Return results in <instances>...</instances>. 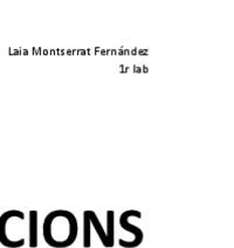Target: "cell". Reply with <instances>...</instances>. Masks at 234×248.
<instances>
[{"mask_svg":"<svg viewBox=\"0 0 234 248\" xmlns=\"http://www.w3.org/2000/svg\"><path fill=\"white\" fill-rule=\"evenodd\" d=\"M78 234V219L70 211L56 210L46 216L42 225V235L48 246L67 248L74 245Z\"/></svg>","mask_w":234,"mask_h":248,"instance_id":"cell-1","label":"cell"},{"mask_svg":"<svg viewBox=\"0 0 234 248\" xmlns=\"http://www.w3.org/2000/svg\"><path fill=\"white\" fill-rule=\"evenodd\" d=\"M131 217H136L137 219L142 218V213L137 210H128L124 211V212L120 216V226L123 228L124 231H128L134 235V240L131 241H125L123 239L118 240V245L123 248H136L142 244L144 240V232H143L142 228H140L136 225H132L129 222V219Z\"/></svg>","mask_w":234,"mask_h":248,"instance_id":"cell-2","label":"cell"},{"mask_svg":"<svg viewBox=\"0 0 234 248\" xmlns=\"http://www.w3.org/2000/svg\"><path fill=\"white\" fill-rule=\"evenodd\" d=\"M12 218H19L20 220H25V214L21 211L11 210L0 216V244L7 248H20L25 245L24 238L16 241H12L7 238V224Z\"/></svg>","mask_w":234,"mask_h":248,"instance_id":"cell-3","label":"cell"},{"mask_svg":"<svg viewBox=\"0 0 234 248\" xmlns=\"http://www.w3.org/2000/svg\"><path fill=\"white\" fill-rule=\"evenodd\" d=\"M84 212H86L87 216H88L90 226L94 227V230L96 231L98 239H100L101 242H102V245L104 247L108 248V239H107L106 231H104L102 224H101L100 219H98L97 214L92 210H87V211H84Z\"/></svg>","mask_w":234,"mask_h":248,"instance_id":"cell-4","label":"cell"},{"mask_svg":"<svg viewBox=\"0 0 234 248\" xmlns=\"http://www.w3.org/2000/svg\"><path fill=\"white\" fill-rule=\"evenodd\" d=\"M30 247H38V211H30Z\"/></svg>","mask_w":234,"mask_h":248,"instance_id":"cell-5","label":"cell"},{"mask_svg":"<svg viewBox=\"0 0 234 248\" xmlns=\"http://www.w3.org/2000/svg\"><path fill=\"white\" fill-rule=\"evenodd\" d=\"M107 239H108V248L115 245V212L112 210L107 212Z\"/></svg>","mask_w":234,"mask_h":248,"instance_id":"cell-6","label":"cell"},{"mask_svg":"<svg viewBox=\"0 0 234 248\" xmlns=\"http://www.w3.org/2000/svg\"><path fill=\"white\" fill-rule=\"evenodd\" d=\"M90 222L86 212H83V234H82V242L84 248H89L92 246V234H90Z\"/></svg>","mask_w":234,"mask_h":248,"instance_id":"cell-7","label":"cell"}]
</instances>
